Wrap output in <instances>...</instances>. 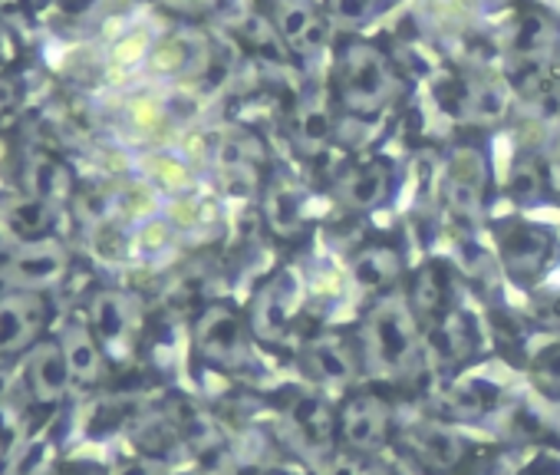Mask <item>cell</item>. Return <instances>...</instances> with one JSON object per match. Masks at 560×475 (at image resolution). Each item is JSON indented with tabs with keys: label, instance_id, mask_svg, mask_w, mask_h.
Here are the masks:
<instances>
[{
	"label": "cell",
	"instance_id": "cell-16",
	"mask_svg": "<svg viewBox=\"0 0 560 475\" xmlns=\"http://www.w3.org/2000/svg\"><path fill=\"white\" fill-rule=\"evenodd\" d=\"M389 429V409L373 399V396H360L347 406L343 419H340V432L353 449H373L386 439Z\"/></svg>",
	"mask_w": 560,
	"mask_h": 475
},
{
	"label": "cell",
	"instance_id": "cell-22",
	"mask_svg": "<svg viewBox=\"0 0 560 475\" xmlns=\"http://www.w3.org/2000/svg\"><path fill=\"white\" fill-rule=\"evenodd\" d=\"M485 165L481 155L475 152H458L448 172V198L458 211L475 215L481 208V192H485Z\"/></svg>",
	"mask_w": 560,
	"mask_h": 475
},
{
	"label": "cell",
	"instance_id": "cell-12",
	"mask_svg": "<svg viewBox=\"0 0 560 475\" xmlns=\"http://www.w3.org/2000/svg\"><path fill=\"white\" fill-rule=\"evenodd\" d=\"M132 169H136V175L145 178L162 198L191 192V185H195V165H191L178 149L152 146V149H145V152L136 159Z\"/></svg>",
	"mask_w": 560,
	"mask_h": 475
},
{
	"label": "cell",
	"instance_id": "cell-31",
	"mask_svg": "<svg viewBox=\"0 0 560 475\" xmlns=\"http://www.w3.org/2000/svg\"><path fill=\"white\" fill-rule=\"evenodd\" d=\"M534 376H537V386H540L550 399H560V344L547 347V350L534 360Z\"/></svg>",
	"mask_w": 560,
	"mask_h": 475
},
{
	"label": "cell",
	"instance_id": "cell-9",
	"mask_svg": "<svg viewBox=\"0 0 560 475\" xmlns=\"http://www.w3.org/2000/svg\"><path fill=\"white\" fill-rule=\"evenodd\" d=\"M57 224V205L37 195H18L0 205V234L14 245L47 238Z\"/></svg>",
	"mask_w": 560,
	"mask_h": 475
},
{
	"label": "cell",
	"instance_id": "cell-13",
	"mask_svg": "<svg viewBox=\"0 0 560 475\" xmlns=\"http://www.w3.org/2000/svg\"><path fill=\"white\" fill-rule=\"evenodd\" d=\"M93 324H96L100 344H106L109 350L122 354L126 344L136 334L139 304L129 294H122V291H100L93 298Z\"/></svg>",
	"mask_w": 560,
	"mask_h": 475
},
{
	"label": "cell",
	"instance_id": "cell-39",
	"mask_svg": "<svg viewBox=\"0 0 560 475\" xmlns=\"http://www.w3.org/2000/svg\"><path fill=\"white\" fill-rule=\"evenodd\" d=\"M18 60V37L11 34L8 24H0V67H8Z\"/></svg>",
	"mask_w": 560,
	"mask_h": 475
},
{
	"label": "cell",
	"instance_id": "cell-25",
	"mask_svg": "<svg viewBox=\"0 0 560 475\" xmlns=\"http://www.w3.org/2000/svg\"><path fill=\"white\" fill-rule=\"evenodd\" d=\"M307 360H311V367H314L324 380H330V383H347V380H353V357H350V350H347L337 337H320V340H314L311 350H307Z\"/></svg>",
	"mask_w": 560,
	"mask_h": 475
},
{
	"label": "cell",
	"instance_id": "cell-14",
	"mask_svg": "<svg viewBox=\"0 0 560 475\" xmlns=\"http://www.w3.org/2000/svg\"><path fill=\"white\" fill-rule=\"evenodd\" d=\"M106 195H109V215H113L119 224L136 228V224H142V221L162 215V195H159L145 178H139V175L116 182Z\"/></svg>",
	"mask_w": 560,
	"mask_h": 475
},
{
	"label": "cell",
	"instance_id": "cell-11",
	"mask_svg": "<svg viewBox=\"0 0 560 475\" xmlns=\"http://www.w3.org/2000/svg\"><path fill=\"white\" fill-rule=\"evenodd\" d=\"M40 301L31 291L0 294V357L31 347L40 327Z\"/></svg>",
	"mask_w": 560,
	"mask_h": 475
},
{
	"label": "cell",
	"instance_id": "cell-29",
	"mask_svg": "<svg viewBox=\"0 0 560 475\" xmlns=\"http://www.w3.org/2000/svg\"><path fill=\"white\" fill-rule=\"evenodd\" d=\"M383 11V0H327V24L340 31H357Z\"/></svg>",
	"mask_w": 560,
	"mask_h": 475
},
{
	"label": "cell",
	"instance_id": "cell-7",
	"mask_svg": "<svg viewBox=\"0 0 560 475\" xmlns=\"http://www.w3.org/2000/svg\"><path fill=\"white\" fill-rule=\"evenodd\" d=\"M195 344L205 360L221 363V367H237L247 357V327L231 308L218 304L198 317Z\"/></svg>",
	"mask_w": 560,
	"mask_h": 475
},
{
	"label": "cell",
	"instance_id": "cell-30",
	"mask_svg": "<svg viewBox=\"0 0 560 475\" xmlns=\"http://www.w3.org/2000/svg\"><path fill=\"white\" fill-rule=\"evenodd\" d=\"M291 419L298 422V429H307L311 436H327L330 432V422H334L330 406L320 396H311V393H304V396L294 399Z\"/></svg>",
	"mask_w": 560,
	"mask_h": 475
},
{
	"label": "cell",
	"instance_id": "cell-27",
	"mask_svg": "<svg viewBox=\"0 0 560 475\" xmlns=\"http://www.w3.org/2000/svg\"><path fill=\"white\" fill-rule=\"evenodd\" d=\"M162 218L172 224L175 234H188V231H198L211 218V201H201L191 192H182V195L162 198Z\"/></svg>",
	"mask_w": 560,
	"mask_h": 475
},
{
	"label": "cell",
	"instance_id": "cell-38",
	"mask_svg": "<svg viewBox=\"0 0 560 475\" xmlns=\"http://www.w3.org/2000/svg\"><path fill=\"white\" fill-rule=\"evenodd\" d=\"M537 182L540 178H537V169L534 165H517L514 169V192L517 195H530L537 188Z\"/></svg>",
	"mask_w": 560,
	"mask_h": 475
},
{
	"label": "cell",
	"instance_id": "cell-20",
	"mask_svg": "<svg viewBox=\"0 0 560 475\" xmlns=\"http://www.w3.org/2000/svg\"><path fill=\"white\" fill-rule=\"evenodd\" d=\"M386 192H389V169L383 162H363L340 182L343 205H350L357 211H370V208L383 205Z\"/></svg>",
	"mask_w": 560,
	"mask_h": 475
},
{
	"label": "cell",
	"instance_id": "cell-8",
	"mask_svg": "<svg viewBox=\"0 0 560 475\" xmlns=\"http://www.w3.org/2000/svg\"><path fill=\"white\" fill-rule=\"evenodd\" d=\"M501 252H504V265L517 281H534L553 252V238L544 228L534 224H517L511 221L501 234Z\"/></svg>",
	"mask_w": 560,
	"mask_h": 475
},
{
	"label": "cell",
	"instance_id": "cell-18",
	"mask_svg": "<svg viewBox=\"0 0 560 475\" xmlns=\"http://www.w3.org/2000/svg\"><path fill=\"white\" fill-rule=\"evenodd\" d=\"M122 129L132 142H152L162 136V129L172 126L168 113H165V100L162 93L155 90H142V93H132L126 103H122Z\"/></svg>",
	"mask_w": 560,
	"mask_h": 475
},
{
	"label": "cell",
	"instance_id": "cell-1",
	"mask_svg": "<svg viewBox=\"0 0 560 475\" xmlns=\"http://www.w3.org/2000/svg\"><path fill=\"white\" fill-rule=\"evenodd\" d=\"M337 96L350 113H380L396 96V77L389 60L373 44H347L337 60Z\"/></svg>",
	"mask_w": 560,
	"mask_h": 475
},
{
	"label": "cell",
	"instance_id": "cell-5",
	"mask_svg": "<svg viewBox=\"0 0 560 475\" xmlns=\"http://www.w3.org/2000/svg\"><path fill=\"white\" fill-rule=\"evenodd\" d=\"M301 304H304L301 275H294V271H277V275L260 288V294L254 298V311H250L254 334L264 337V340L284 337L288 327L294 324Z\"/></svg>",
	"mask_w": 560,
	"mask_h": 475
},
{
	"label": "cell",
	"instance_id": "cell-41",
	"mask_svg": "<svg viewBox=\"0 0 560 475\" xmlns=\"http://www.w3.org/2000/svg\"><path fill=\"white\" fill-rule=\"evenodd\" d=\"M264 475H291V472H284V468H267Z\"/></svg>",
	"mask_w": 560,
	"mask_h": 475
},
{
	"label": "cell",
	"instance_id": "cell-26",
	"mask_svg": "<svg viewBox=\"0 0 560 475\" xmlns=\"http://www.w3.org/2000/svg\"><path fill=\"white\" fill-rule=\"evenodd\" d=\"M264 218L277 234H288L301 224V198L288 182H277L264 195Z\"/></svg>",
	"mask_w": 560,
	"mask_h": 475
},
{
	"label": "cell",
	"instance_id": "cell-23",
	"mask_svg": "<svg viewBox=\"0 0 560 475\" xmlns=\"http://www.w3.org/2000/svg\"><path fill=\"white\" fill-rule=\"evenodd\" d=\"M396 275H399V255L383 245H370L350 262V281L360 291H383L396 281Z\"/></svg>",
	"mask_w": 560,
	"mask_h": 475
},
{
	"label": "cell",
	"instance_id": "cell-37",
	"mask_svg": "<svg viewBox=\"0 0 560 475\" xmlns=\"http://www.w3.org/2000/svg\"><path fill=\"white\" fill-rule=\"evenodd\" d=\"M314 288H317V294H340V288H343V275L340 271H334V268H324V271H317V281H314Z\"/></svg>",
	"mask_w": 560,
	"mask_h": 475
},
{
	"label": "cell",
	"instance_id": "cell-21",
	"mask_svg": "<svg viewBox=\"0 0 560 475\" xmlns=\"http://www.w3.org/2000/svg\"><path fill=\"white\" fill-rule=\"evenodd\" d=\"M334 136L330 106L320 96H307L294 113V142L304 155H317Z\"/></svg>",
	"mask_w": 560,
	"mask_h": 475
},
{
	"label": "cell",
	"instance_id": "cell-15",
	"mask_svg": "<svg viewBox=\"0 0 560 475\" xmlns=\"http://www.w3.org/2000/svg\"><path fill=\"white\" fill-rule=\"evenodd\" d=\"M24 185H27V195H37L54 205L73 195V175L67 162L50 152H31L24 159Z\"/></svg>",
	"mask_w": 560,
	"mask_h": 475
},
{
	"label": "cell",
	"instance_id": "cell-2",
	"mask_svg": "<svg viewBox=\"0 0 560 475\" xmlns=\"http://www.w3.org/2000/svg\"><path fill=\"white\" fill-rule=\"evenodd\" d=\"M370 367L383 373H402L416 357V321L402 298H383L363 327Z\"/></svg>",
	"mask_w": 560,
	"mask_h": 475
},
{
	"label": "cell",
	"instance_id": "cell-33",
	"mask_svg": "<svg viewBox=\"0 0 560 475\" xmlns=\"http://www.w3.org/2000/svg\"><path fill=\"white\" fill-rule=\"evenodd\" d=\"M178 152H182L195 169H198V165L211 162L214 142H211L205 132H198V129H185V136H182V142H178Z\"/></svg>",
	"mask_w": 560,
	"mask_h": 475
},
{
	"label": "cell",
	"instance_id": "cell-6",
	"mask_svg": "<svg viewBox=\"0 0 560 475\" xmlns=\"http://www.w3.org/2000/svg\"><path fill=\"white\" fill-rule=\"evenodd\" d=\"M270 27L277 40L298 57H314L327 44V18L314 0H273L270 8Z\"/></svg>",
	"mask_w": 560,
	"mask_h": 475
},
{
	"label": "cell",
	"instance_id": "cell-35",
	"mask_svg": "<svg viewBox=\"0 0 560 475\" xmlns=\"http://www.w3.org/2000/svg\"><path fill=\"white\" fill-rule=\"evenodd\" d=\"M517 475H560V459L557 455H534Z\"/></svg>",
	"mask_w": 560,
	"mask_h": 475
},
{
	"label": "cell",
	"instance_id": "cell-4",
	"mask_svg": "<svg viewBox=\"0 0 560 475\" xmlns=\"http://www.w3.org/2000/svg\"><path fill=\"white\" fill-rule=\"evenodd\" d=\"M208 60V44L205 37H198L195 31H172V34H159L145 63H142V73L149 80H159V83H188V77H195Z\"/></svg>",
	"mask_w": 560,
	"mask_h": 475
},
{
	"label": "cell",
	"instance_id": "cell-36",
	"mask_svg": "<svg viewBox=\"0 0 560 475\" xmlns=\"http://www.w3.org/2000/svg\"><path fill=\"white\" fill-rule=\"evenodd\" d=\"M159 472H162V465H159L155 459H145V455L129 459V462H122V465L116 468V475H159Z\"/></svg>",
	"mask_w": 560,
	"mask_h": 475
},
{
	"label": "cell",
	"instance_id": "cell-3",
	"mask_svg": "<svg viewBox=\"0 0 560 475\" xmlns=\"http://www.w3.org/2000/svg\"><path fill=\"white\" fill-rule=\"evenodd\" d=\"M70 268V255L67 248L57 242V238H37V242H24L14 248V255L8 258L4 265V281L14 288V291H47L54 285L63 281Z\"/></svg>",
	"mask_w": 560,
	"mask_h": 475
},
{
	"label": "cell",
	"instance_id": "cell-28",
	"mask_svg": "<svg viewBox=\"0 0 560 475\" xmlns=\"http://www.w3.org/2000/svg\"><path fill=\"white\" fill-rule=\"evenodd\" d=\"M129 245L142 258H159V255H165L175 245V231H172V224L162 215H155V218H149V221L132 228V242Z\"/></svg>",
	"mask_w": 560,
	"mask_h": 475
},
{
	"label": "cell",
	"instance_id": "cell-34",
	"mask_svg": "<svg viewBox=\"0 0 560 475\" xmlns=\"http://www.w3.org/2000/svg\"><path fill=\"white\" fill-rule=\"evenodd\" d=\"M103 8V0H54V11L67 21H90Z\"/></svg>",
	"mask_w": 560,
	"mask_h": 475
},
{
	"label": "cell",
	"instance_id": "cell-17",
	"mask_svg": "<svg viewBox=\"0 0 560 475\" xmlns=\"http://www.w3.org/2000/svg\"><path fill=\"white\" fill-rule=\"evenodd\" d=\"M159 31L152 24H129L122 27L113 44L106 47V77H132L142 70Z\"/></svg>",
	"mask_w": 560,
	"mask_h": 475
},
{
	"label": "cell",
	"instance_id": "cell-24",
	"mask_svg": "<svg viewBox=\"0 0 560 475\" xmlns=\"http://www.w3.org/2000/svg\"><path fill=\"white\" fill-rule=\"evenodd\" d=\"M416 449H419L422 462L439 468V472L455 468L462 462V455H465V442L448 426H439V422L416 429Z\"/></svg>",
	"mask_w": 560,
	"mask_h": 475
},
{
	"label": "cell",
	"instance_id": "cell-19",
	"mask_svg": "<svg viewBox=\"0 0 560 475\" xmlns=\"http://www.w3.org/2000/svg\"><path fill=\"white\" fill-rule=\"evenodd\" d=\"M60 347H63V357L70 363L73 383H96L103 376V350H100V340L93 337L90 327H83V324L63 327Z\"/></svg>",
	"mask_w": 560,
	"mask_h": 475
},
{
	"label": "cell",
	"instance_id": "cell-40",
	"mask_svg": "<svg viewBox=\"0 0 560 475\" xmlns=\"http://www.w3.org/2000/svg\"><path fill=\"white\" fill-rule=\"evenodd\" d=\"M547 314H550L553 321H560V294H553V298H550V304H547Z\"/></svg>",
	"mask_w": 560,
	"mask_h": 475
},
{
	"label": "cell",
	"instance_id": "cell-10",
	"mask_svg": "<svg viewBox=\"0 0 560 475\" xmlns=\"http://www.w3.org/2000/svg\"><path fill=\"white\" fill-rule=\"evenodd\" d=\"M27 383H31L34 399H40V403H57V399H63L70 393L73 373H70V363L63 357L60 340H40L31 350V357H27Z\"/></svg>",
	"mask_w": 560,
	"mask_h": 475
},
{
	"label": "cell",
	"instance_id": "cell-32",
	"mask_svg": "<svg viewBox=\"0 0 560 475\" xmlns=\"http://www.w3.org/2000/svg\"><path fill=\"white\" fill-rule=\"evenodd\" d=\"M50 459V449L47 442H31V445H21L14 455H11V465H8V475H40L44 465Z\"/></svg>",
	"mask_w": 560,
	"mask_h": 475
}]
</instances>
